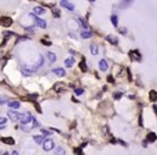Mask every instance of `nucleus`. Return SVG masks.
Segmentation results:
<instances>
[{
	"label": "nucleus",
	"mask_w": 157,
	"mask_h": 155,
	"mask_svg": "<svg viewBox=\"0 0 157 155\" xmlns=\"http://www.w3.org/2000/svg\"><path fill=\"white\" fill-rule=\"evenodd\" d=\"M46 56H47V59H48V62H50V63H54L55 60H57V56H55V54H52V52H50V51L46 52Z\"/></svg>",
	"instance_id": "12"
},
{
	"label": "nucleus",
	"mask_w": 157,
	"mask_h": 155,
	"mask_svg": "<svg viewBox=\"0 0 157 155\" xmlns=\"http://www.w3.org/2000/svg\"><path fill=\"white\" fill-rule=\"evenodd\" d=\"M80 69H81V70H83V71H84V73H86V71H88V67H87V63H86V59H83V60H81V62H80Z\"/></svg>",
	"instance_id": "22"
},
{
	"label": "nucleus",
	"mask_w": 157,
	"mask_h": 155,
	"mask_svg": "<svg viewBox=\"0 0 157 155\" xmlns=\"http://www.w3.org/2000/svg\"><path fill=\"white\" fill-rule=\"evenodd\" d=\"M74 154L76 155H83V151H81L80 148H74Z\"/></svg>",
	"instance_id": "32"
},
{
	"label": "nucleus",
	"mask_w": 157,
	"mask_h": 155,
	"mask_svg": "<svg viewBox=\"0 0 157 155\" xmlns=\"http://www.w3.org/2000/svg\"><path fill=\"white\" fill-rule=\"evenodd\" d=\"M80 36H81V39H90V37L92 36V30H91V29H87V30H81Z\"/></svg>",
	"instance_id": "10"
},
{
	"label": "nucleus",
	"mask_w": 157,
	"mask_h": 155,
	"mask_svg": "<svg viewBox=\"0 0 157 155\" xmlns=\"http://www.w3.org/2000/svg\"><path fill=\"white\" fill-rule=\"evenodd\" d=\"M43 63H44V60H43V56H42V55H37V60H36V65H34V69H36V67L43 66Z\"/></svg>",
	"instance_id": "19"
},
{
	"label": "nucleus",
	"mask_w": 157,
	"mask_h": 155,
	"mask_svg": "<svg viewBox=\"0 0 157 155\" xmlns=\"http://www.w3.org/2000/svg\"><path fill=\"white\" fill-rule=\"evenodd\" d=\"M39 98V93H32V95H28V99H36Z\"/></svg>",
	"instance_id": "31"
},
{
	"label": "nucleus",
	"mask_w": 157,
	"mask_h": 155,
	"mask_svg": "<svg viewBox=\"0 0 157 155\" xmlns=\"http://www.w3.org/2000/svg\"><path fill=\"white\" fill-rule=\"evenodd\" d=\"M73 65H74V58H73V56L68 58V59L65 60V66H66V67H72Z\"/></svg>",
	"instance_id": "18"
},
{
	"label": "nucleus",
	"mask_w": 157,
	"mask_h": 155,
	"mask_svg": "<svg viewBox=\"0 0 157 155\" xmlns=\"http://www.w3.org/2000/svg\"><path fill=\"white\" fill-rule=\"evenodd\" d=\"M44 136H43V134H34L33 136V141L36 143V144H43V143H44Z\"/></svg>",
	"instance_id": "9"
},
{
	"label": "nucleus",
	"mask_w": 157,
	"mask_h": 155,
	"mask_svg": "<svg viewBox=\"0 0 157 155\" xmlns=\"http://www.w3.org/2000/svg\"><path fill=\"white\" fill-rule=\"evenodd\" d=\"M34 26H28V28H25V30H28V32H30V33H32V32H34Z\"/></svg>",
	"instance_id": "34"
},
{
	"label": "nucleus",
	"mask_w": 157,
	"mask_h": 155,
	"mask_svg": "<svg viewBox=\"0 0 157 155\" xmlns=\"http://www.w3.org/2000/svg\"><path fill=\"white\" fill-rule=\"evenodd\" d=\"M6 122H7V119L4 117H0V125H6Z\"/></svg>",
	"instance_id": "33"
},
{
	"label": "nucleus",
	"mask_w": 157,
	"mask_h": 155,
	"mask_svg": "<svg viewBox=\"0 0 157 155\" xmlns=\"http://www.w3.org/2000/svg\"><path fill=\"white\" fill-rule=\"evenodd\" d=\"M99 70H101V71H106V70H107V62L105 59L99 60Z\"/></svg>",
	"instance_id": "14"
},
{
	"label": "nucleus",
	"mask_w": 157,
	"mask_h": 155,
	"mask_svg": "<svg viewBox=\"0 0 157 155\" xmlns=\"http://www.w3.org/2000/svg\"><path fill=\"white\" fill-rule=\"evenodd\" d=\"M43 150H44V151L54 150V140H52V139H46L44 143H43Z\"/></svg>",
	"instance_id": "3"
},
{
	"label": "nucleus",
	"mask_w": 157,
	"mask_h": 155,
	"mask_svg": "<svg viewBox=\"0 0 157 155\" xmlns=\"http://www.w3.org/2000/svg\"><path fill=\"white\" fill-rule=\"evenodd\" d=\"M52 15H54L55 18H59V17H61L59 10H58V8H55V7H52Z\"/></svg>",
	"instance_id": "26"
},
{
	"label": "nucleus",
	"mask_w": 157,
	"mask_h": 155,
	"mask_svg": "<svg viewBox=\"0 0 157 155\" xmlns=\"http://www.w3.org/2000/svg\"><path fill=\"white\" fill-rule=\"evenodd\" d=\"M3 155H8V154H7V152H4V154H3Z\"/></svg>",
	"instance_id": "41"
},
{
	"label": "nucleus",
	"mask_w": 157,
	"mask_h": 155,
	"mask_svg": "<svg viewBox=\"0 0 157 155\" xmlns=\"http://www.w3.org/2000/svg\"><path fill=\"white\" fill-rule=\"evenodd\" d=\"M29 17L34 19V22H36V25L39 26V28H42V29H46V28H47V22H46L44 19H42V18H39V17H36L34 14H30Z\"/></svg>",
	"instance_id": "2"
},
{
	"label": "nucleus",
	"mask_w": 157,
	"mask_h": 155,
	"mask_svg": "<svg viewBox=\"0 0 157 155\" xmlns=\"http://www.w3.org/2000/svg\"><path fill=\"white\" fill-rule=\"evenodd\" d=\"M8 98L7 96H4V95H0V104H4V103H8Z\"/></svg>",
	"instance_id": "27"
},
{
	"label": "nucleus",
	"mask_w": 157,
	"mask_h": 155,
	"mask_svg": "<svg viewBox=\"0 0 157 155\" xmlns=\"http://www.w3.org/2000/svg\"><path fill=\"white\" fill-rule=\"evenodd\" d=\"M121 96H123V93H121V92H116L114 95H113V99L119 100V99H121Z\"/></svg>",
	"instance_id": "29"
},
{
	"label": "nucleus",
	"mask_w": 157,
	"mask_h": 155,
	"mask_svg": "<svg viewBox=\"0 0 157 155\" xmlns=\"http://www.w3.org/2000/svg\"><path fill=\"white\" fill-rule=\"evenodd\" d=\"M33 118H34V117H33V115H30L29 113H26V114H22L21 124H22V125H28V124H30V122L33 121Z\"/></svg>",
	"instance_id": "4"
},
{
	"label": "nucleus",
	"mask_w": 157,
	"mask_h": 155,
	"mask_svg": "<svg viewBox=\"0 0 157 155\" xmlns=\"http://www.w3.org/2000/svg\"><path fill=\"white\" fill-rule=\"evenodd\" d=\"M44 13H46V10L43 7H37V6H36V7L33 8V14H34V15H43Z\"/></svg>",
	"instance_id": "13"
},
{
	"label": "nucleus",
	"mask_w": 157,
	"mask_h": 155,
	"mask_svg": "<svg viewBox=\"0 0 157 155\" xmlns=\"http://www.w3.org/2000/svg\"><path fill=\"white\" fill-rule=\"evenodd\" d=\"M59 6H62V7H65V8H66V10H70V11H73V10H74L73 3L66 2V0H61V2H59Z\"/></svg>",
	"instance_id": "6"
},
{
	"label": "nucleus",
	"mask_w": 157,
	"mask_h": 155,
	"mask_svg": "<svg viewBox=\"0 0 157 155\" xmlns=\"http://www.w3.org/2000/svg\"><path fill=\"white\" fill-rule=\"evenodd\" d=\"M90 52H91L92 55H97L98 54V45L97 44H91L90 45Z\"/></svg>",
	"instance_id": "20"
},
{
	"label": "nucleus",
	"mask_w": 157,
	"mask_h": 155,
	"mask_svg": "<svg viewBox=\"0 0 157 155\" xmlns=\"http://www.w3.org/2000/svg\"><path fill=\"white\" fill-rule=\"evenodd\" d=\"M54 152H55V155H65V148H62V147H57Z\"/></svg>",
	"instance_id": "23"
},
{
	"label": "nucleus",
	"mask_w": 157,
	"mask_h": 155,
	"mask_svg": "<svg viewBox=\"0 0 157 155\" xmlns=\"http://www.w3.org/2000/svg\"><path fill=\"white\" fill-rule=\"evenodd\" d=\"M51 133H52V130H50V129H42V134L43 136H46V137H50L51 136Z\"/></svg>",
	"instance_id": "28"
},
{
	"label": "nucleus",
	"mask_w": 157,
	"mask_h": 155,
	"mask_svg": "<svg viewBox=\"0 0 157 155\" xmlns=\"http://www.w3.org/2000/svg\"><path fill=\"white\" fill-rule=\"evenodd\" d=\"M33 70L34 69H25L24 67V69H22V74L24 75H32L33 74Z\"/></svg>",
	"instance_id": "25"
},
{
	"label": "nucleus",
	"mask_w": 157,
	"mask_h": 155,
	"mask_svg": "<svg viewBox=\"0 0 157 155\" xmlns=\"http://www.w3.org/2000/svg\"><path fill=\"white\" fill-rule=\"evenodd\" d=\"M0 23H2L4 28H10V26L13 25V19H11L10 17H3V18L0 19Z\"/></svg>",
	"instance_id": "5"
},
{
	"label": "nucleus",
	"mask_w": 157,
	"mask_h": 155,
	"mask_svg": "<svg viewBox=\"0 0 157 155\" xmlns=\"http://www.w3.org/2000/svg\"><path fill=\"white\" fill-rule=\"evenodd\" d=\"M7 106L8 107H10V109L11 110H14V109H19V106H21V103H19V100H10V102H8V103H7Z\"/></svg>",
	"instance_id": "7"
},
{
	"label": "nucleus",
	"mask_w": 157,
	"mask_h": 155,
	"mask_svg": "<svg viewBox=\"0 0 157 155\" xmlns=\"http://www.w3.org/2000/svg\"><path fill=\"white\" fill-rule=\"evenodd\" d=\"M110 21H112L113 25H114V28H119V18H117V15H112V17H110Z\"/></svg>",
	"instance_id": "21"
},
{
	"label": "nucleus",
	"mask_w": 157,
	"mask_h": 155,
	"mask_svg": "<svg viewBox=\"0 0 157 155\" xmlns=\"http://www.w3.org/2000/svg\"><path fill=\"white\" fill-rule=\"evenodd\" d=\"M6 128V125H0V129H4Z\"/></svg>",
	"instance_id": "40"
},
{
	"label": "nucleus",
	"mask_w": 157,
	"mask_h": 155,
	"mask_svg": "<svg viewBox=\"0 0 157 155\" xmlns=\"http://www.w3.org/2000/svg\"><path fill=\"white\" fill-rule=\"evenodd\" d=\"M106 40H107L109 43H112V44H114V45H117V44H119L117 37H116V36H112V34H109V36L106 37Z\"/></svg>",
	"instance_id": "16"
},
{
	"label": "nucleus",
	"mask_w": 157,
	"mask_h": 155,
	"mask_svg": "<svg viewBox=\"0 0 157 155\" xmlns=\"http://www.w3.org/2000/svg\"><path fill=\"white\" fill-rule=\"evenodd\" d=\"M52 73H54L55 75H58V77H63V75L66 74V71L62 69V67H55V69L52 70Z\"/></svg>",
	"instance_id": "8"
},
{
	"label": "nucleus",
	"mask_w": 157,
	"mask_h": 155,
	"mask_svg": "<svg viewBox=\"0 0 157 155\" xmlns=\"http://www.w3.org/2000/svg\"><path fill=\"white\" fill-rule=\"evenodd\" d=\"M42 43H43L44 45H51V43H50V41H47V40H42Z\"/></svg>",
	"instance_id": "36"
},
{
	"label": "nucleus",
	"mask_w": 157,
	"mask_h": 155,
	"mask_svg": "<svg viewBox=\"0 0 157 155\" xmlns=\"http://www.w3.org/2000/svg\"><path fill=\"white\" fill-rule=\"evenodd\" d=\"M130 56H131V59L132 60H141V55H139V52L138 51H131L130 52Z\"/></svg>",
	"instance_id": "17"
},
{
	"label": "nucleus",
	"mask_w": 157,
	"mask_h": 155,
	"mask_svg": "<svg viewBox=\"0 0 157 155\" xmlns=\"http://www.w3.org/2000/svg\"><path fill=\"white\" fill-rule=\"evenodd\" d=\"M7 115L13 122H18V121H21V118H22V114L18 113V111H15V110H10L7 113Z\"/></svg>",
	"instance_id": "1"
},
{
	"label": "nucleus",
	"mask_w": 157,
	"mask_h": 155,
	"mask_svg": "<svg viewBox=\"0 0 157 155\" xmlns=\"http://www.w3.org/2000/svg\"><path fill=\"white\" fill-rule=\"evenodd\" d=\"M120 33L121 34H127V29L126 28H120Z\"/></svg>",
	"instance_id": "35"
},
{
	"label": "nucleus",
	"mask_w": 157,
	"mask_h": 155,
	"mask_svg": "<svg viewBox=\"0 0 157 155\" xmlns=\"http://www.w3.org/2000/svg\"><path fill=\"white\" fill-rule=\"evenodd\" d=\"M107 81H109V83H113V77H112V75H107Z\"/></svg>",
	"instance_id": "38"
},
{
	"label": "nucleus",
	"mask_w": 157,
	"mask_h": 155,
	"mask_svg": "<svg viewBox=\"0 0 157 155\" xmlns=\"http://www.w3.org/2000/svg\"><path fill=\"white\" fill-rule=\"evenodd\" d=\"M156 139H157V134H156L154 132H150V133L146 136V140H147L149 143H153V141H156Z\"/></svg>",
	"instance_id": "15"
},
{
	"label": "nucleus",
	"mask_w": 157,
	"mask_h": 155,
	"mask_svg": "<svg viewBox=\"0 0 157 155\" xmlns=\"http://www.w3.org/2000/svg\"><path fill=\"white\" fill-rule=\"evenodd\" d=\"M2 143H4V144H8V145H14L15 144V140L13 139V137H2Z\"/></svg>",
	"instance_id": "11"
},
{
	"label": "nucleus",
	"mask_w": 157,
	"mask_h": 155,
	"mask_svg": "<svg viewBox=\"0 0 157 155\" xmlns=\"http://www.w3.org/2000/svg\"><path fill=\"white\" fill-rule=\"evenodd\" d=\"M11 155H19V154H18V151H15V150H14L13 152H11Z\"/></svg>",
	"instance_id": "39"
},
{
	"label": "nucleus",
	"mask_w": 157,
	"mask_h": 155,
	"mask_svg": "<svg viewBox=\"0 0 157 155\" xmlns=\"http://www.w3.org/2000/svg\"><path fill=\"white\" fill-rule=\"evenodd\" d=\"M149 99H150L152 102L157 100V92H156V91H150V93H149Z\"/></svg>",
	"instance_id": "24"
},
{
	"label": "nucleus",
	"mask_w": 157,
	"mask_h": 155,
	"mask_svg": "<svg viewBox=\"0 0 157 155\" xmlns=\"http://www.w3.org/2000/svg\"><path fill=\"white\" fill-rule=\"evenodd\" d=\"M74 93H76V95H83L84 89L83 88H76V89H74Z\"/></svg>",
	"instance_id": "30"
},
{
	"label": "nucleus",
	"mask_w": 157,
	"mask_h": 155,
	"mask_svg": "<svg viewBox=\"0 0 157 155\" xmlns=\"http://www.w3.org/2000/svg\"><path fill=\"white\" fill-rule=\"evenodd\" d=\"M34 107H36V110L39 111V113H42V109H40V106H39L37 103H34Z\"/></svg>",
	"instance_id": "37"
}]
</instances>
